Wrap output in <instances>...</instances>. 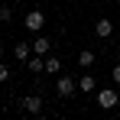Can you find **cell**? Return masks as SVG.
<instances>
[{
    "label": "cell",
    "mask_w": 120,
    "mask_h": 120,
    "mask_svg": "<svg viewBox=\"0 0 120 120\" xmlns=\"http://www.w3.org/2000/svg\"><path fill=\"white\" fill-rule=\"evenodd\" d=\"M10 3H23V0H10Z\"/></svg>",
    "instance_id": "cell-15"
},
{
    "label": "cell",
    "mask_w": 120,
    "mask_h": 120,
    "mask_svg": "<svg viewBox=\"0 0 120 120\" xmlns=\"http://www.w3.org/2000/svg\"><path fill=\"white\" fill-rule=\"evenodd\" d=\"M29 55H33V45L29 42H13V59L16 62H26Z\"/></svg>",
    "instance_id": "cell-6"
},
{
    "label": "cell",
    "mask_w": 120,
    "mask_h": 120,
    "mask_svg": "<svg viewBox=\"0 0 120 120\" xmlns=\"http://www.w3.org/2000/svg\"><path fill=\"white\" fill-rule=\"evenodd\" d=\"M94 36L98 39H110L114 36V20H98L94 23Z\"/></svg>",
    "instance_id": "cell-4"
},
{
    "label": "cell",
    "mask_w": 120,
    "mask_h": 120,
    "mask_svg": "<svg viewBox=\"0 0 120 120\" xmlns=\"http://www.w3.org/2000/svg\"><path fill=\"white\" fill-rule=\"evenodd\" d=\"M110 78H114V81H117V84H120V62H117V65H114V71H110Z\"/></svg>",
    "instance_id": "cell-13"
},
{
    "label": "cell",
    "mask_w": 120,
    "mask_h": 120,
    "mask_svg": "<svg viewBox=\"0 0 120 120\" xmlns=\"http://www.w3.org/2000/svg\"><path fill=\"white\" fill-rule=\"evenodd\" d=\"M117 52H120V49H117Z\"/></svg>",
    "instance_id": "cell-16"
},
{
    "label": "cell",
    "mask_w": 120,
    "mask_h": 120,
    "mask_svg": "<svg viewBox=\"0 0 120 120\" xmlns=\"http://www.w3.org/2000/svg\"><path fill=\"white\" fill-rule=\"evenodd\" d=\"M94 98H98V107H104V110H114L120 104V94L114 88H101V91H94Z\"/></svg>",
    "instance_id": "cell-1"
},
{
    "label": "cell",
    "mask_w": 120,
    "mask_h": 120,
    "mask_svg": "<svg viewBox=\"0 0 120 120\" xmlns=\"http://www.w3.org/2000/svg\"><path fill=\"white\" fill-rule=\"evenodd\" d=\"M0 20L10 23V20H13V10H10V7H0Z\"/></svg>",
    "instance_id": "cell-12"
},
{
    "label": "cell",
    "mask_w": 120,
    "mask_h": 120,
    "mask_svg": "<svg viewBox=\"0 0 120 120\" xmlns=\"http://www.w3.org/2000/svg\"><path fill=\"white\" fill-rule=\"evenodd\" d=\"M20 107H23V110H29V114H39V110H42V98H39V94L20 98Z\"/></svg>",
    "instance_id": "cell-5"
},
{
    "label": "cell",
    "mask_w": 120,
    "mask_h": 120,
    "mask_svg": "<svg viewBox=\"0 0 120 120\" xmlns=\"http://www.w3.org/2000/svg\"><path fill=\"white\" fill-rule=\"evenodd\" d=\"M33 45V55H49V49H52V39H45V36H36V42H29Z\"/></svg>",
    "instance_id": "cell-7"
},
{
    "label": "cell",
    "mask_w": 120,
    "mask_h": 120,
    "mask_svg": "<svg viewBox=\"0 0 120 120\" xmlns=\"http://www.w3.org/2000/svg\"><path fill=\"white\" fill-rule=\"evenodd\" d=\"M45 71H52V75H59V71H62V62L55 59V55H45Z\"/></svg>",
    "instance_id": "cell-10"
},
{
    "label": "cell",
    "mask_w": 120,
    "mask_h": 120,
    "mask_svg": "<svg viewBox=\"0 0 120 120\" xmlns=\"http://www.w3.org/2000/svg\"><path fill=\"white\" fill-rule=\"evenodd\" d=\"M55 91H59V98H71V94L78 91V81L71 78V75H59V81H55Z\"/></svg>",
    "instance_id": "cell-2"
},
{
    "label": "cell",
    "mask_w": 120,
    "mask_h": 120,
    "mask_svg": "<svg viewBox=\"0 0 120 120\" xmlns=\"http://www.w3.org/2000/svg\"><path fill=\"white\" fill-rule=\"evenodd\" d=\"M78 88L84 91V94H94V91H98V81H94V75H88V71H84V75L78 78Z\"/></svg>",
    "instance_id": "cell-8"
},
{
    "label": "cell",
    "mask_w": 120,
    "mask_h": 120,
    "mask_svg": "<svg viewBox=\"0 0 120 120\" xmlns=\"http://www.w3.org/2000/svg\"><path fill=\"white\" fill-rule=\"evenodd\" d=\"M0 59H3V42H0Z\"/></svg>",
    "instance_id": "cell-14"
},
{
    "label": "cell",
    "mask_w": 120,
    "mask_h": 120,
    "mask_svg": "<svg viewBox=\"0 0 120 120\" xmlns=\"http://www.w3.org/2000/svg\"><path fill=\"white\" fill-rule=\"evenodd\" d=\"M23 26H26L29 33H39L42 26H45V13H42V10H29V13L23 16Z\"/></svg>",
    "instance_id": "cell-3"
},
{
    "label": "cell",
    "mask_w": 120,
    "mask_h": 120,
    "mask_svg": "<svg viewBox=\"0 0 120 120\" xmlns=\"http://www.w3.org/2000/svg\"><path fill=\"white\" fill-rule=\"evenodd\" d=\"M10 75H13V71H10V65L0 59V84H3V81H10Z\"/></svg>",
    "instance_id": "cell-11"
},
{
    "label": "cell",
    "mask_w": 120,
    "mask_h": 120,
    "mask_svg": "<svg viewBox=\"0 0 120 120\" xmlns=\"http://www.w3.org/2000/svg\"><path fill=\"white\" fill-rule=\"evenodd\" d=\"M94 59H98V55H94L91 49H84V52H78V65H81V68H91V65H94Z\"/></svg>",
    "instance_id": "cell-9"
}]
</instances>
